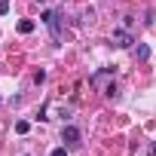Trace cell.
I'll list each match as a JSON object with an SVG mask.
<instances>
[{"label":"cell","mask_w":156,"mask_h":156,"mask_svg":"<svg viewBox=\"0 0 156 156\" xmlns=\"http://www.w3.org/2000/svg\"><path fill=\"white\" fill-rule=\"evenodd\" d=\"M147 55H150V49H147V46H144V43H141V46H138V58H141V61H144V58H147Z\"/></svg>","instance_id":"obj_6"},{"label":"cell","mask_w":156,"mask_h":156,"mask_svg":"<svg viewBox=\"0 0 156 156\" xmlns=\"http://www.w3.org/2000/svg\"><path fill=\"white\" fill-rule=\"evenodd\" d=\"M61 141L64 144H76V141H80V129H76V126H64L61 129Z\"/></svg>","instance_id":"obj_2"},{"label":"cell","mask_w":156,"mask_h":156,"mask_svg":"<svg viewBox=\"0 0 156 156\" xmlns=\"http://www.w3.org/2000/svg\"><path fill=\"white\" fill-rule=\"evenodd\" d=\"M49 156H67V150H64V147H55V150H52Z\"/></svg>","instance_id":"obj_8"},{"label":"cell","mask_w":156,"mask_h":156,"mask_svg":"<svg viewBox=\"0 0 156 156\" xmlns=\"http://www.w3.org/2000/svg\"><path fill=\"white\" fill-rule=\"evenodd\" d=\"M31 31H34V22L31 19H22L19 22V34H31Z\"/></svg>","instance_id":"obj_3"},{"label":"cell","mask_w":156,"mask_h":156,"mask_svg":"<svg viewBox=\"0 0 156 156\" xmlns=\"http://www.w3.org/2000/svg\"><path fill=\"white\" fill-rule=\"evenodd\" d=\"M113 43H116L119 49H129V46H132V37H129V31H126V28H116V31H113Z\"/></svg>","instance_id":"obj_1"},{"label":"cell","mask_w":156,"mask_h":156,"mask_svg":"<svg viewBox=\"0 0 156 156\" xmlns=\"http://www.w3.org/2000/svg\"><path fill=\"white\" fill-rule=\"evenodd\" d=\"M28 129H31V126H28V122H25V119H19V122H16V132H19V135H25V132H28Z\"/></svg>","instance_id":"obj_5"},{"label":"cell","mask_w":156,"mask_h":156,"mask_svg":"<svg viewBox=\"0 0 156 156\" xmlns=\"http://www.w3.org/2000/svg\"><path fill=\"white\" fill-rule=\"evenodd\" d=\"M104 95H107V98H116V86L107 83V86H104Z\"/></svg>","instance_id":"obj_4"},{"label":"cell","mask_w":156,"mask_h":156,"mask_svg":"<svg viewBox=\"0 0 156 156\" xmlns=\"http://www.w3.org/2000/svg\"><path fill=\"white\" fill-rule=\"evenodd\" d=\"M9 12V0H0V16H6Z\"/></svg>","instance_id":"obj_7"},{"label":"cell","mask_w":156,"mask_h":156,"mask_svg":"<svg viewBox=\"0 0 156 156\" xmlns=\"http://www.w3.org/2000/svg\"><path fill=\"white\" fill-rule=\"evenodd\" d=\"M37 3H46V0H37Z\"/></svg>","instance_id":"obj_9"}]
</instances>
